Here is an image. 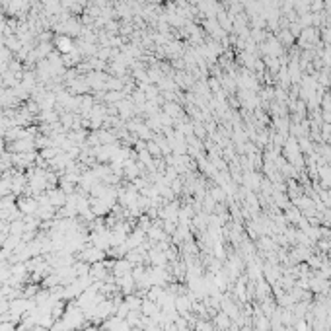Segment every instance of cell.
Here are the masks:
<instances>
[{"mask_svg":"<svg viewBox=\"0 0 331 331\" xmlns=\"http://www.w3.org/2000/svg\"><path fill=\"white\" fill-rule=\"evenodd\" d=\"M16 205H18V210H20L22 214H26V216H35V214H37V208H39L37 197H28V195L22 197V199H18Z\"/></svg>","mask_w":331,"mask_h":331,"instance_id":"cell-2","label":"cell"},{"mask_svg":"<svg viewBox=\"0 0 331 331\" xmlns=\"http://www.w3.org/2000/svg\"><path fill=\"white\" fill-rule=\"evenodd\" d=\"M195 331H212V326L207 324V322H199L197 328H195Z\"/></svg>","mask_w":331,"mask_h":331,"instance_id":"cell-7","label":"cell"},{"mask_svg":"<svg viewBox=\"0 0 331 331\" xmlns=\"http://www.w3.org/2000/svg\"><path fill=\"white\" fill-rule=\"evenodd\" d=\"M57 47H59L61 51H70V49H72V41H70L68 37H61V39L57 41Z\"/></svg>","mask_w":331,"mask_h":331,"instance_id":"cell-6","label":"cell"},{"mask_svg":"<svg viewBox=\"0 0 331 331\" xmlns=\"http://www.w3.org/2000/svg\"><path fill=\"white\" fill-rule=\"evenodd\" d=\"M105 255H107L105 249L96 248V246H92V244H88V246L80 251V259L86 261V263H90V265H92V263H98V261H103Z\"/></svg>","mask_w":331,"mask_h":331,"instance_id":"cell-1","label":"cell"},{"mask_svg":"<svg viewBox=\"0 0 331 331\" xmlns=\"http://www.w3.org/2000/svg\"><path fill=\"white\" fill-rule=\"evenodd\" d=\"M47 197H49V203H51L53 207L61 208V207H65V205H66V197H68V195H66L61 187H53V189H49V191H47Z\"/></svg>","mask_w":331,"mask_h":331,"instance_id":"cell-3","label":"cell"},{"mask_svg":"<svg viewBox=\"0 0 331 331\" xmlns=\"http://www.w3.org/2000/svg\"><path fill=\"white\" fill-rule=\"evenodd\" d=\"M146 236L150 238V242H166V230L160 226H150Z\"/></svg>","mask_w":331,"mask_h":331,"instance_id":"cell-5","label":"cell"},{"mask_svg":"<svg viewBox=\"0 0 331 331\" xmlns=\"http://www.w3.org/2000/svg\"><path fill=\"white\" fill-rule=\"evenodd\" d=\"M158 312H160L158 302H154V300H150V298L142 300V306H140V314H142V316H146V318H154Z\"/></svg>","mask_w":331,"mask_h":331,"instance_id":"cell-4","label":"cell"}]
</instances>
